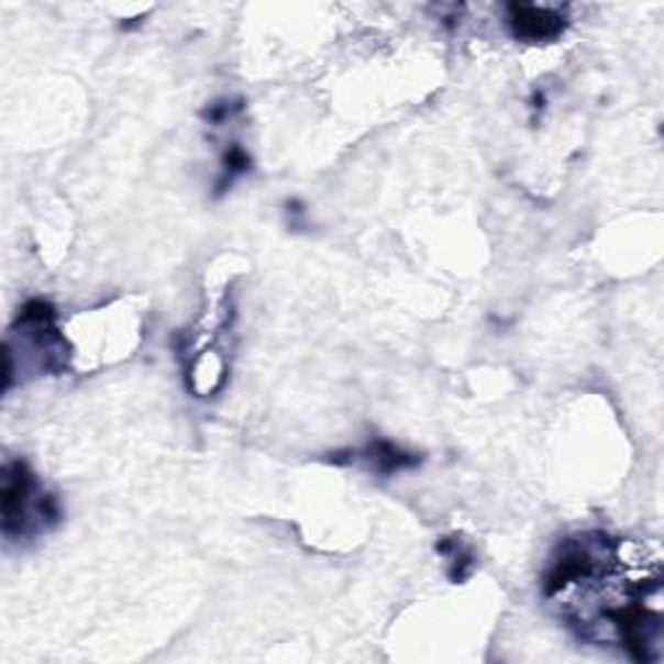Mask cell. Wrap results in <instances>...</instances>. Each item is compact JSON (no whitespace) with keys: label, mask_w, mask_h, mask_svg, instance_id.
Listing matches in <instances>:
<instances>
[{"label":"cell","mask_w":664,"mask_h":664,"mask_svg":"<svg viewBox=\"0 0 664 664\" xmlns=\"http://www.w3.org/2000/svg\"><path fill=\"white\" fill-rule=\"evenodd\" d=\"M660 558L639 545L584 532L563 540L543 576L545 600L587 644H618L637 662L660 646Z\"/></svg>","instance_id":"1"},{"label":"cell","mask_w":664,"mask_h":664,"mask_svg":"<svg viewBox=\"0 0 664 664\" xmlns=\"http://www.w3.org/2000/svg\"><path fill=\"white\" fill-rule=\"evenodd\" d=\"M0 511H3V535L9 540L37 535L63 519L57 498L40 486L37 475L21 460L5 462Z\"/></svg>","instance_id":"2"},{"label":"cell","mask_w":664,"mask_h":664,"mask_svg":"<svg viewBox=\"0 0 664 664\" xmlns=\"http://www.w3.org/2000/svg\"><path fill=\"white\" fill-rule=\"evenodd\" d=\"M509 26L519 40L530 42H547L555 40L566 26V19L561 11L547 9V5H530V3H511L509 5Z\"/></svg>","instance_id":"3"},{"label":"cell","mask_w":664,"mask_h":664,"mask_svg":"<svg viewBox=\"0 0 664 664\" xmlns=\"http://www.w3.org/2000/svg\"><path fill=\"white\" fill-rule=\"evenodd\" d=\"M364 457L372 462V467L379 475H395L408 471V467H416L418 460L416 454L402 452L400 446L392 442H385V439H377L364 450Z\"/></svg>","instance_id":"4"},{"label":"cell","mask_w":664,"mask_h":664,"mask_svg":"<svg viewBox=\"0 0 664 664\" xmlns=\"http://www.w3.org/2000/svg\"><path fill=\"white\" fill-rule=\"evenodd\" d=\"M436 551L444 553V555H450V561H452L450 576H452V582H465L467 576L473 574L475 555H473L471 547L462 545V540H457V538H444L442 543L436 545Z\"/></svg>","instance_id":"5"},{"label":"cell","mask_w":664,"mask_h":664,"mask_svg":"<svg viewBox=\"0 0 664 664\" xmlns=\"http://www.w3.org/2000/svg\"><path fill=\"white\" fill-rule=\"evenodd\" d=\"M252 158L247 151L242 146H231L226 154H223V169H221V179H219V192L226 190V187L234 182L236 177L244 175V171H250Z\"/></svg>","instance_id":"6"}]
</instances>
